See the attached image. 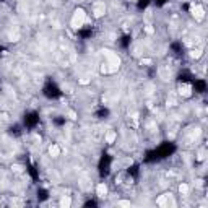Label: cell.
<instances>
[{
	"mask_svg": "<svg viewBox=\"0 0 208 208\" xmlns=\"http://www.w3.org/2000/svg\"><path fill=\"white\" fill-rule=\"evenodd\" d=\"M200 55H202V51H200V49H195V51H192V57H195V59H198Z\"/></svg>",
	"mask_w": 208,
	"mask_h": 208,
	"instance_id": "10",
	"label": "cell"
},
{
	"mask_svg": "<svg viewBox=\"0 0 208 208\" xmlns=\"http://www.w3.org/2000/svg\"><path fill=\"white\" fill-rule=\"evenodd\" d=\"M193 16H197L198 20H202L203 16H205V13H203V8H202V7H198V5H195V7H193Z\"/></svg>",
	"mask_w": 208,
	"mask_h": 208,
	"instance_id": "7",
	"label": "cell"
},
{
	"mask_svg": "<svg viewBox=\"0 0 208 208\" xmlns=\"http://www.w3.org/2000/svg\"><path fill=\"white\" fill-rule=\"evenodd\" d=\"M179 93H181L184 98H189V96H192V86L190 85H181V86H179Z\"/></svg>",
	"mask_w": 208,
	"mask_h": 208,
	"instance_id": "3",
	"label": "cell"
},
{
	"mask_svg": "<svg viewBox=\"0 0 208 208\" xmlns=\"http://www.w3.org/2000/svg\"><path fill=\"white\" fill-rule=\"evenodd\" d=\"M117 205H122V206H130V202H119Z\"/></svg>",
	"mask_w": 208,
	"mask_h": 208,
	"instance_id": "11",
	"label": "cell"
},
{
	"mask_svg": "<svg viewBox=\"0 0 208 208\" xmlns=\"http://www.w3.org/2000/svg\"><path fill=\"white\" fill-rule=\"evenodd\" d=\"M70 205H72L70 197H62V200H60V206H62V208H68Z\"/></svg>",
	"mask_w": 208,
	"mask_h": 208,
	"instance_id": "9",
	"label": "cell"
},
{
	"mask_svg": "<svg viewBox=\"0 0 208 208\" xmlns=\"http://www.w3.org/2000/svg\"><path fill=\"white\" fill-rule=\"evenodd\" d=\"M85 21H86V12L83 8H78V10H75L73 16H72L70 25H72V28H75V30H80V28L85 25Z\"/></svg>",
	"mask_w": 208,
	"mask_h": 208,
	"instance_id": "1",
	"label": "cell"
},
{
	"mask_svg": "<svg viewBox=\"0 0 208 208\" xmlns=\"http://www.w3.org/2000/svg\"><path fill=\"white\" fill-rule=\"evenodd\" d=\"M116 138H117V133L114 130H109L106 133V143H109V145H112V143L116 141Z\"/></svg>",
	"mask_w": 208,
	"mask_h": 208,
	"instance_id": "5",
	"label": "cell"
},
{
	"mask_svg": "<svg viewBox=\"0 0 208 208\" xmlns=\"http://www.w3.org/2000/svg\"><path fill=\"white\" fill-rule=\"evenodd\" d=\"M96 195H98V197H101V198L107 195V185H106L104 182L98 184V187H96Z\"/></svg>",
	"mask_w": 208,
	"mask_h": 208,
	"instance_id": "4",
	"label": "cell"
},
{
	"mask_svg": "<svg viewBox=\"0 0 208 208\" xmlns=\"http://www.w3.org/2000/svg\"><path fill=\"white\" fill-rule=\"evenodd\" d=\"M49 155L51 156H54V158H57L60 155V148H59V145H55V143H52L51 146H49Z\"/></svg>",
	"mask_w": 208,
	"mask_h": 208,
	"instance_id": "6",
	"label": "cell"
},
{
	"mask_svg": "<svg viewBox=\"0 0 208 208\" xmlns=\"http://www.w3.org/2000/svg\"><path fill=\"white\" fill-rule=\"evenodd\" d=\"M189 190H190V187H189V185L185 184V182H182L181 185H179V192H181L182 195H187V193H189Z\"/></svg>",
	"mask_w": 208,
	"mask_h": 208,
	"instance_id": "8",
	"label": "cell"
},
{
	"mask_svg": "<svg viewBox=\"0 0 208 208\" xmlns=\"http://www.w3.org/2000/svg\"><path fill=\"white\" fill-rule=\"evenodd\" d=\"M104 12H106V5L104 2H98L93 5V13H95V16H103L104 15Z\"/></svg>",
	"mask_w": 208,
	"mask_h": 208,
	"instance_id": "2",
	"label": "cell"
}]
</instances>
